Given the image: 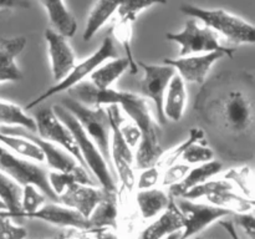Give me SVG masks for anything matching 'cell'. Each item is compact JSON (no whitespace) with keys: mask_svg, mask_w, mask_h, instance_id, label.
<instances>
[{"mask_svg":"<svg viewBox=\"0 0 255 239\" xmlns=\"http://www.w3.org/2000/svg\"><path fill=\"white\" fill-rule=\"evenodd\" d=\"M0 132L6 134H14V136H21L30 139L41 149L42 154L45 157V162L50 167V171L66 172V173H76L80 176H90L89 171L86 168L77 163L67 152L60 148L56 144L51 142L42 139L34 132H29L20 127H0Z\"/></svg>","mask_w":255,"mask_h":239,"instance_id":"7c38bea8","label":"cell"},{"mask_svg":"<svg viewBox=\"0 0 255 239\" xmlns=\"http://www.w3.org/2000/svg\"><path fill=\"white\" fill-rule=\"evenodd\" d=\"M0 127H20L34 133L36 131L34 117L19 105L4 100H0Z\"/></svg>","mask_w":255,"mask_h":239,"instance_id":"484cf974","label":"cell"},{"mask_svg":"<svg viewBox=\"0 0 255 239\" xmlns=\"http://www.w3.org/2000/svg\"><path fill=\"white\" fill-rule=\"evenodd\" d=\"M203 137H204V132L202 131L201 128H196V127L192 128L191 131H189L188 138L184 139V141L181 142L178 146L173 147V148L169 149V151L163 152V154H162V157L159 158L158 163H157L156 166H158L161 169H164L167 168V167L172 166V164L177 163L178 159H181V156L183 154V152L186 151L191 144L203 139Z\"/></svg>","mask_w":255,"mask_h":239,"instance_id":"d6a6232c","label":"cell"},{"mask_svg":"<svg viewBox=\"0 0 255 239\" xmlns=\"http://www.w3.org/2000/svg\"><path fill=\"white\" fill-rule=\"evenodd\" d=\"M171 202V197L161 188H149L137 191L136 193V204L138 208L142 219L156 218L168 207Z\"/></svg>","mask_w":255,"mask_h":239,"instance_id":"7402d4cb","label":"cell"},{"mask_svg":"<svg viewBox=\"0 0 255 239\" xmlns=\"http://www.w3.org/2000/svg\"><path fill=\"white\" fill-rule=\"evenodd\" d=\"M0 171L21 187L32 184L39 188L47 199H51L54 203H59V198L50 188L47 169L39 166L36 162L16 156L2 144H0Z\"/></svg>","mask_w":255,"mask_h":239,"instance_id":"52a82bcc","label":"cell"},{"mask_svg":"<svg viewBox=\"0 0 255 239\" xmlns=\"http://www.w3.org/2000/svg\"><path fill=\"white\" fill-rule=\"evenodd\" d=\"M120 131H121L122 137L126 141V143L128 144L129 148L134 149L137 146H138L139 141H141L142 133L139 131L138 127L133 123L132 121H122L121 124H120Z\"/></svg>","mask_w":255,"mask_h":239,"instance_id":"60d3db41","label":"cell"},{"mask_svg":"<svg viewBox=\"0 0 255 239\" xmlns=\"http://www.w3.org/2000/svg\"><path fill=\"white\" fill-rule=\"evenodd\" d=\"M61 239H94V236L90 231L70 229L66 234H61Z\"/></svg>","mask_w":255,"mask_h":239,"instance_id":"7bdbcfd3","label":"cell"},{"mask_svg":"<svg viewBox=\"0 0 255 239\" xmlns=\"http://www.w3.org/2000/svg\"><path fill=\"white\" fill-rule=\"evenodd\" d=\"M167 40L179 44L181 51L179 56L189 55L208 54L213 51L224 52L227 56H233L236 49L224 46L221 44V37L207 26H199L196 19H191L186 22L183 29L179 32H167Z\"/></svg>","mask_w":255,"mask_h":239,"instance_id":"8992f818","label":"cell"},{"mask_svg":"<svg viewBox=\"0 0 255 239\" xmlns=\"http://www.w3.org/2000/svg\"><path fill=\"white\" fill-rule=\"evenodd\" d=\"M173 199L176 201L183 221V229L179 239L192 238L216 222L232 216L231 212L227 209L212 206L209 203H199L197 201H189L184 198Z\"/></svg>","mask_w":255,"mask_h":239,"instance_id":"9c48e42d","label":"cell"},{"mask_svg":"<svg viewBox=\"0 0 255 239\" xmlns=\"http://www.w3.org/2000/svg\"><path fill=\"white\" fill-rule=\"evenodd\" d=\"M218 223L221 224V226L223 227L224 229H226V232L229 234V236L232 237V238H233V239H241V238H239V234L237 233L236 227H234L233 222H232V221H224V219H221V221H219Z\"/></svg>","mask_w":255,"mask_h":239,"instance_id":"bcb514c9","label":"cell"},{"mask_svg":"<svg viewBox=\"0 0 255 239\" xmlns=\"http://www.w3.org/2000/svg\"><path fill=\"white\" fill-rule=\"evenodd\" d=\"M119 194H111L105 192V197L100 202L89 217L91 229L117 228L119 222ZM90 229V231H91Z\"/></svg>","mask_w":255,"mask_h":239,"instance_id":"cb8c5ba5","label":"cell"},{"mask_svg":"<svg viewBox=\"0 0 255 239\" xmlns=\"http://www.w3.org/2000/svg\"><path fill=\"white\" fill-rule=\"evenodd\" d=\"M222 178L227 179L233 184L234 188H238L241 191L242 196L247 197V198L254 199L253 192H254V183H253V172H252L249 166H242V167H234V168L228 169L226 173L223 174Z\"/></svg>","mask_w":255,"mask_h":239,"instance_id":"f546056e","label":"cell"},{"mask_svg":"<svg viewBox=\"0 0 255 239\" xmlns=\"http://www.w3.org/2000/svg\"><path fill=\"white\" fill-rule=\"evenodd\" d=\"M0 216L7 217V218L11 219H39V221L46 222V223L52 224V226L69 229H84V231L91 229L89 219L82 217L79 212L67 208V207L62 206L60 203H46L40 207L37 211L31 212V213H15L9 214V216L0 214Z\"/></svg>","mask_w":255,"mask_h":239,"instance_id":"4fadbf2b","label":"cell"},{"mask_svg":"<svg viewBox=\"0 0 255 239\" xmlns=\"http://www.w3.org/2000/svg\"><path fill=\"white\" fill-rule=\"evenodd\" d=\"M234 222L237 226L241 227L247 236L251 239L255 238V224H254V214L253 212L248 213H233Z\"/></svg>","mask_w":255,"mask_h":239,"instance_id":"b9f144b4","label":"cell"},{"mask_svg":"<svg viewBox=\"0 0 255 239\" xmlns=\"http://www.w3.org/2000/svg\"><path fill=\"white\" fill-rule=\"evenodd\" d=\"M2 211H6V207H5V204L0 201V212H2Z\"/></svg>","mask_w":255,"mask_h":239,"instance_id":"c3c4849f","label":"cell"},{"mask_svg":"<svg viewBox=\"0 0 255 239\" xmlns=\"http://www.w3.org/2000/svg\"><path fill=\"white\" fill-rule=\"evenodd\" d=\"M187 105L186 82L178 74H174L167 87L163 100V115L166 120L179 122L184 115Z\"/></svg>","mask_w":255,"mask_h":239,"instance_id":"ffe728a7","label":"cell"},{"mask_svg":"<svg viewBox=\"0 0 255 239\" xmlns=\"http://www.w3.org/2000/svg\"><path fill=\"white\" fill-rule=\"evenodd\" d=\"M226 56L227 55L224 52L213 51L208 54L179 56L177 59H163V64L173 67L176 74H178L186 84L187 82L203 84L213 65Z\"/></svg>","mask_w":255,"mask_h":239,"instance_id":"5bb4252c","label":"cell"},{"mask_svg":"<svg viewBox=\"0 0 255 239\" xmlns=\"http://www.w3.org/2000/svg\"><path fill=\"white\" fill-rule=\"evenodd\" d=\"M52 111L55 112L57 117L64 122L67 126V128L71 131L72 136H74L75 141H76L77 147L80 149L82 159H84L85 168L92 172L95 178L99 182L100 187L104 189L106 193L111 194H119L117 191L116 182H115L114 176L111 173V167L107 163L105 157L100 152L99 147L95 144V142L90 138L86 134V132L82 129L77 120L75 119L74 115L70 114L66 109L61 106V105H55L52 106Z\"/></svg>","mask_w":255,"mask_h":239,"instance_id":"7a4b0ae2","label":"cell"},{"mask_svg":"<svg viewBox=\"0 0 255 239\" xmlns=\"http://www.w3.org/2000/svg\"><path fill=\"white\" fill-rule=\"evenodd\" d=\"M45 199L46 196L36 188L32 184H26V186L21 187V211L17 213H31V212L37 211L40 207L45 204ZM2 216H9V214H4L0 212ZM15 214V213H14Z\"/></svg>","mask_w":255,"mask_h":239,"instance_id":"d590c367","label":"cell"},{"mask_svg":"<svg viewBox=\"0 0 255 239\" xmlns=\"http://www.w3.org/2000/svg\"><path fill=\"white\" fill-rule=\"evenodd\" d=\"M167 4V0H121L117 9L119 20L134 22L138 14L153 5Z\"/></svg>","mask_w":255,"mask_h":239,"instance_id":"e575fe53","label":"cell"},{"mask_svg":"<svg viewBox=\"0 0 255 239\" xmlns=\"http://www.w3.org/2000/svg\"><path fill=\"white\" fill-rule=\"evenodd\" d=\"M39 2L46 10L47 16L55 31L61 34L66 39L76 34L77 21L74 14L67 9L64 0H39Z\"/></svg>","mask_w":255,"mask_h":239,"instance_id":"44dd1931","label":"cell"},{"mask_svg":"<svg viewBox=\"0 0 255 239\" xmlns=\"http://www.w3.org/2000/svg\"><path fill=\"white\" fill-rule=\"evenodd\" d=\"M128 67L129 65L126 57H116V59L107 60L90 75V82L97 90L111 89L112 85L126 72Z\"/></svg>","mask_w":255,"mask_h":239,"instance_id":"d4e9b609","label":"cell"},{"mask_svg":"<svg viewBox=\"0 0 255 239\" xmlns=\"http://www.w3.org/2000/svg\"><path fill=\"white\" fill-rule=\"evenodd\" d=\"M222 168H223L222 162L216 161V159L206 162V163L197 164L193 168H189L188 173L179 183L169 187V197L171 198H181L191 188L204 183V182L209 181L214 176L221 173Z\"/></svg>","mask_w":255,"mask_h":239,"instance_id":"d6986e66","label":"cell"},{"mask_svg":"<svg viewBox=\"0 0 255 239\" xmlns=\"http://www.w3.org/2000/svg\"><path fill=\"white\" fill-rule=\"evenodd\" d=\"M94 236V239H120L115 229L101 228V229H91L90 231Z\"/></svg>","mask_w":255,"mask_h":239,"instance_id":"f6af8a7d","label":"cell"},{"mask_svg":"<svg viewBox=\"0 0 255 239\" xmlns=\"http://www.w3.org/2000/svg\"><path fill=\"white\" fill-rule=\"evenodd\" d=\"M132 25L133 22L127 21V20H119L116 25L114 26L112 34L114 37L124 46L125 52H126V59L128 61L131 74H137L138 72V65H137L136 59L133 56L131 47V39H132Z\"/></svg>","mask_w":255,"mask_h":239,"instance_id":"1f68e13d","label":"cell"},{"mask_svg":"<svg viewBox=\"0 0 255 239\" xmlns=\"http://www.w3.org/2000/svg\"><path fill=\"white\" fill-rule=\"evenodd\" d=\"M182 229V214L177 207L176 201L171 198L168 207L141 232L139 239H164L176 232H181Z\"/></svg>","mask_w":255,"mask_h":239,"instance_id":"ac0fdd59","label":"cell"},{"mask_svg":"<svg viewBox=\"0 0 255 239\" xmlns=\"http://www.w3.org/2000/svg\"><path fill=\"white\" fill-rule=\"evenodd\" d=\"M30 5L26 0H0V10L27 9Z\"/></svg>","mask_w":255,"mask_h":239,"instance_id":"ee69618b","label":"cell"},{"mask_svg":"<svg viewBox=\"0 0 255 239\" xmlns=\"http://www.w3.org/2000/svg\"><path fill=\"white\" fill-rule=\"evenodd\" d=\"M181 11L192 19H198L207 27L226 37L236 45L255 42V27L247 20L231 14L223 9H204L192 4H183Z\"/></svg>","mask_w":255,"mask_h":239,"instance_id":"3957f363","label":"cell"},{"mask_svg":"<svg viewBox=\"0 0 255 239\" xmlns=\"http://www.w3.org/2000/svg\"><path fill=\"white\" fill-rule=\"evenodd\" d=\"M47 181H49L50 188L59 198L60 194L65 192L74 183H85L95 184V181L91 176H80L76 173H66V172L59 171H47Z\"/></svg>","mask_w":255,"mask_h":239,"instance_id":"4dcf8cb0","label":"cell"},{"mask_svg":"<svg viewBox=\"0 0 255 239\" xmlns=\"http://www.w3.org/2000/svg\"><path fill=\"white\" fill-rule=\"evenodd\" d=\"M116 57H119V52H117L116 46H115L114 39L111 36H106L102 40L101 45H100V47L96 51L92 52L89 57L82 60L81 62H76V65L72 67L71 71L61 81L56 82L51 87L45 90L41 95H39L36 99L32 100L30 104H27L25 110L34 109V107H36L41 102L46 101L50 97L55 96L57 94H61V92L69 91V90H71L76 85L84 82L86 77H89L100 65L106 62L107 60L116 59Z\"/></svg>","mask_w":255,"mask_h":239,"instance_id":"277c9868","label":"cell"},{"mask_svg":"<svg viewBox=\"0 0 255 239\" xmlns=\"http://www.w3.org/2000/svg\"><path fill=\"white\" fill-rule=\"evenodd\" d=\"M0 201L5 204L4 214H14L21 211V186L0 171Z\"/></svg>","mask_w":255,"mask_h":239,"instance_id":"f1b7e54d","label":"cell"},{"mask_svg":"<svg viewBox=\"0 0 255 239\" xmlns=\"http://www.w3.org/2000/svg\"><path fill=\"white\" fill-rule=\"evenodd\" d=\"M26 46V37L16 36L0 39V84L16 82L22 77L16 64V57Z\"/></svg>","mask_w":255,"mask_h":239,"instance_id":"e0dca14e","label":"cell"},{"mask_svg":"<svg viewBox=\"0 0 255 239\" xmlns=\"http://www.w3.org/2000/svg\"><path fill=\"white\" fill-rule=\"evenodd\" d=\"M233 189L236 191L233 184H232L231 182L227 181V179H209V181L204 182V183H201L198 184V186L191 188L188 192H186L181 198L189 199V201H197V199L207 198V197L211 196V194L218 193V192L233 191Z\"/></svg>","mask_w":255,"mask_h":239,"instance_id":"836d02e7","label":"cell"},{"mask_svg":"<svg viewBox=\"0 0 255 239\" xmlns=\"http://www.w3.org/2000/svg\"><path fill=\"white\" fill-rule=\"evenodd\" d=\"M181 159L183 163L188 164V166H197V164L206 163V162L213 161L214 159V152L211 147L201 144L199 142L191 144L183 154L181 156Z\"/></svg>","mask_w":255,"mask_h":239,"instance_id":"8d00e7d4","label":"cell"},{"mask_svg":"<svg viewBox=\"0 0 255 239\" xmlns=\"http://www.w3.org/2000/svg\"><path fill=\"white\" fill-rule=\"evenodd\" d=\"M189 168H191V166H188V164L183 163V162L182 163L177 162V163L172 164V166L167 167L162 171L159 183L163 187H168L169 188V187L179 183L186 177V174L188 173Z\"/></svg>","mask_w":255,"mask_h":239,"instance_id":"74e56055","label":"cell"},{"mask_svg":"<svg viewBox=\"0 0 255 239\" xmlns=\"http://www.w3.org/2000/svg\"><path fill=\"white\" fill-rule=\"evenodd\" d=\"M161 174L162 169L158 166H152L148 167V168H143L139 172L138 177H137L134 187L138 191L154 188L161 182Z\"/></svg>","mask_w":255,"mask_h":239,"instance_id":"f35d334b","label":"cell"},{"mask_svg":"<svg viewBox=\"0 0 255 239\" xmlns=\"http://www.w3.org/2000/svg\"><path fill=\"white\" fill-rule=\"evenodd\" d=\"M138 67L143 70V79L141 82V96L153 102L156 107L157 120L161 124H166L167 120L163 115V100L169 81L176 74V70L169 65H151L143 61H137Z\"/></svg>","mask_w":255,"mask_h":239,"instance_id":"8fae6325","label":"cell"},{"mask_svg":"<svg viewBox=\"0 0 255 239\" xmlns=\"http://www.w3.org/2000/svg\"><path fill=\"white\" fill-rule=\"evenodd\" d=\"M193 239H201V238H198V237H196V238H193Z\"/></svg>","mask_w":255,"mask_h":239,"instance_id":"816d5d0a","label":"cell"},{"mask_svg":"<svg viewBox=\"0 0 255 239\" xmlns=\"http://www.w3.org/2000/svg\"><path fill=\"white\" fill-rule=\"evenodd\" d=\"M105 197V191L95 184L74 183L59 196V203L79 212L82 217L89 219L97 204Z\"/></svg>","mask_w":255,"mask_h":239,"instance_id":"2e32d148","label":"cell"},{"mask_svg":"<svg viewBox=\"0 0 255 239\" xmlns=\"http://www.w3.org/2000/svg\"><path fill=\"white\" fill-rule=\"evenodd\" d=\"M121 0H97L96 4L87 16L86 26L82 37L85 41H90L117 12Z\"/></svg>","mask_w":255,"mask_h":239,"instance_id":"603a6c76","label":"cell"},{"mask_svg":"<svg viewBox=\"0 0 255 239\" xmlns=\"http://www.w3.org/2000/svg\"><path fill=\"white\" fill-rule=\"evenodd\" d=\"M44 35L47 44L52 79L55 80V82H59L76 65V55L66 37L55 31L54 29L47 27Z\"/></svg>","mask_w":255,"mask_h":239,"instance_id":"9a60e30c","label":"cell"},{"mask_svg":"<svg viewBox=\"0 0 255 239\" xmlns=\"http://www.w3.org/2000/svg\"><path fill=\"white\" fill-rule=\"evenodd\" d=\"M181 233H182V231L181 232H176V233H173V234H171V236L166 237L164 239H179V238H181Z\"/></svg>","mask_w":255,"mask_h":239,"instance_id":"7dc6e473","label":"cell"},{"mask_svg":"<svg viewBox=\"0 0 255 239\" xmlns=\"http://www.w3.org/2000/svg\"><path fill=\"white\" fill-rule=\"evenodd\" d=\"M26 229L14 223V219L0 216V239H25Z\"/></svg>","mask_w":255,"mask_h":239,"instance_id":"ab89813d","label":"cell"},{"mask_svg":"<svg viewBox=\"0 0 255 239\" xmlns=\"http://www.w3.org/2000/svg\"><path fill=\"white\" fill-rule=\"evenodd\" d=\"M206 199L212 206L219 207V208L227 209L233 213H248L253 212L254 199L247 198L242 194L237 193L236 191H222L208 196Z\"/></svg>","mask_w":255,"mask_h":239,"instance_id":"83f0119b","label":"cell"},{"mask_svg":"<svg viewBox=\"0 0 255 239\" xmlns=\"http://www.w3.org/2000/svg\"><path fill=\"white\" fill-rule=\"evenodd\" d=\"M70 96L87 106H110L116 105L126 114L129 121L133 122L141 131L142 137L134 153V164L137 168L143 169L156 166L163 154L156 122L152 117L147 100L141 95L128 91H119L115 89L97 90L91 82H81L72 87Z\"/></svg>","mask_w":255,"mask_h":239,"instance_id":"6da1fadb","label":"cell"},{"mask_svg":"<svg viewBox=\"0 0 255 239\" xmlns=\"http://www.w3.org/2000/svg\"><path fill=\"white\" fill-rule=\"evenodd\" d=\"M55 239H61V236H59V237H56V238Z\"/></svg>","mask_w":255,"mask_h":239,"instance_id":"681fc988","label":"cell"},{"mask_svg":"<svg viewBox=\"0 0 255 239\" xmlns=\"http://www.w3.org/2000/svg\"><path fill=\"white\" fill-rule=\"evenodd\" d=\"M217 116L231 133L246 134L254 123L253 101L243 90H229L219 100Z\"/></svg>","mask_w":255,"mask_h":239,"instance_id":"ba28073f","label":"cell"},{"mask_svg":"<svg viewBox=\"0 0 255 239\" xmlns=\"http://www.w3.org/2000/svg\"><path fill=\"white\" fill-rule=\"evenodd\" d=\"M35 123H36V131L35 133L42 139L56 144L60 148L70 154L79 164L85 168L84 159H82L80 149L77 147L76 141L72 136L71 131L67 128L66 124L55 115L52 109H41L37 110L34 116Z\"/></svg>","mask_w":255,"mask_h":239,"instance_id":"30bf717a","label":"cell"},{"mask_svg":"<svg viewBox=\"0 0 255 239\" xmlns=\"http://www.w3.org/2000/svg\"><path fill=\"white\" fill-rule=\"evenodd\" d=\"M0 144H2L5 148H7L10 152L21 157V158L36 162V163L45 162V157L40 147L32 141H30V139L25 138V137L0 132Z\"/></svg>","mask_w":255,"mask_h":239,"instance_id":"4316f807","label":"cell"},{"mask_svg":"<svg viewBox=\"0 0 255 239\" xmlns=\"http://www.w3.org/2000/svg\"><path fill=\"white\" fill-rule=\"evenodd\" d=\"M41 239H55V238H41Z\"/></svg>","mask_w":255,"mask_h":239,"instance_id":"f907efd6","label":"cell"},{"mask_svg":"<svg viewBox=\"0 0 255 239\" xmlns=\"http://www.w3.org/2000/svg\"><path fill=\"white\" fill-rule=\"evenodd\" d=\"M64 109L74 115L87 136L99 147L107 163L110 159V121L106 106H87L71 96L64 97L61 101Z\"/></svg>","mask_w":255,"mask_h":239,"instance_id":"5b68a950","label":"cell"}]
</instances>
